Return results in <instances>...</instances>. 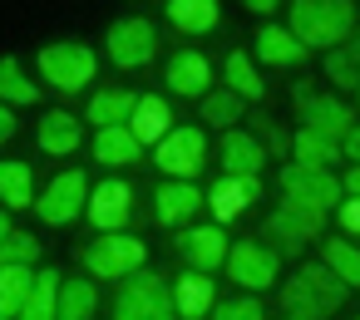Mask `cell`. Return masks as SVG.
Returning <instances> with one entry per match:
<instances>
[{"label":"cell","instance_id":"cell-25","mask_svg":"<svg viewBox=\"0 0 360 320\" xmlns=\"http://www.w3.org/2000/svg\"><path fill=\"white\" fill-rule=\"evenodd\" d=\"M134 104H139V94H134V89H99V94L89 99L84 119H89L94 128H124V124H129V114H134Z\"/></svg>","mask_w":360,"mask_h":320},{"label":"cell","instance_id":"cell-8","mask_svg":"<svg viewBox=\"0 0 360 320\" xmlns=\"http://www.w3.org/2000/svg\"><path fill=\"white\" fill-rule=\"evenodd\" d=\"M84 207H89V182H84V173H79V168L60 173L55 182H45V192L35 197V212H40V222H45V227H70Z\"/></svg>","mask_w":360,"mask_h":320},{"label":"cell","instance_id":"cell-12","mask_svg":"<svg viewBox=\"0 0 360 320\" xmlns=\"http://www.w3.org/2000/svg\"><path fill=\"white\" fill-rule=\"evenodd\" d=\"M129 212H134V187H129V182L109 178V182H99V187H89V207H84V217H89V227H94L99 236L124 232Z\"/></svg>","mask_w":360,"mask_h":320},{"label":"cell","instance_id":"cell-42","mask_svg":"<svg viewBox=\"0 0 360 320\" xmlns=\"http://www.w3.org/2000/svg\"><path fill=\"white\" fill-rule=\"evenodd\" d=\"M340 192L360 197V163H355V168H345V178H340Z\"/></svg>","mask_w":360,"mask_h":320},{"label":"cell","instance_id":"cell-19","mask_svg":"<svg viewBox=\"0 0 360 320\" xmlns=\"http://www.w3.org/2000/svg\"><path fill=\"white\" fill-rule=\"evenodd\" d=\"M168 291H173V310H178L183 320H207L212 305H217V286H212V276H198V271H183Z\"/></svg>","mask_w":360,"mask_h":320},{"label":"cell","instance_id":"cell-20","mask_svg":"<svg viewBox=\"0 0 360 320\" xmlns=\"http://www.w3.org/2000/svg\"><path fill=\"white\" fill-rule=\"evenodd\" d=\"M79 138H84V128H79V119L65 114V109H50V114L40 119V133H35L40 153H50V158H70V153L79 148Z\"/></svg>","mask_w":360,"mask_h":320},{"label":"cell","instance_id":"cell-28","mask_svg":"<svg viewBox=\"0 0 360 320\" xmlns=\"http://www.w3.org/2000/svg\"><path fill=\"white\" fill-rule=\"evenodd\" d=\"M321 266L350 291V286H360V246H350L345 236H326L321 241Z\"/></svg>","mask_w":360,"mask_h":320},{"label":"cell","instance_id":"cell-41","mask_svg":"<svg viewBox=\"0 0 360 320\" xmlns=\"http://www.w3.org/2000/svg\"><path fill=\"white\" fill-rule=\"evenodd\" d=\"M11 138H15V114H11L6 104H0V148H6Z\"/></svg>","mask_w":360,"mask_h":320},{"label":"cell","instance_id":"cell-21","mask_svg":"<svg viewBox=\"0 0 360 320\" xmlns=\"http://www.w3.org/2000/svg\"><path fill=\"white\" fill-rule=\"evenodd\" d=\"M257 60L271 65V69H296V65H306V50L296 45L291 30H281V25H262V30H257Z\"/></svg>","mask_w":360,"mask_h":320},{"label":"cell","instance_id":"cell-44","mask_svg":"<svg viewBox=\"0 0 360 320\" xmlns=\"http://www.w3.org/2000/svg\"><path fill=\"white\" fill-rule=\"evenodd\" d=\"M11 232H15V227H11V212H6V207H0V241H6Z\"/></svg>","mask_w":360,"mask_h":320},{"label":"cell","instance_id":"cell-24","mask_svg":"<svg viewBox=\"0 0 360 320\" xmlns=\"http://www.w3.org/2000/svg\"><path fill=\"white\" fill-rule=\"evenodd\" d=\"M168 25L178 35H207L217 20H222V6L217 0H168Z\"/></svg>","mask_w":360,"mask_h":320},{"label":"cell","instance_id":"cell-34","mask_svg":"<svg viewBox=\"0 0 360 320\" xmlns=\"http://www.w3.org/2000/svg\"><path fill=\"white\" fill-rule=\"evenodd\" d=\"M202 119H207L212 128H237V124H242V99H237L232 89H207V94H202Z\"/></svg>","mask_w":360,"mask_h":320},{"label":"cell","instance_id":"cell-36","mask_svg":"<svg viewBox=\"0 0 360 320\" xmlns=\"http://www.w3.org/2000/svg\"><path fill=\"white\" fill-rule=\"evenodd\" d=\"M207 320H266V310L257 295H232V300H217Z\"/></svg>","mask_w":360,"mask_h":320},{"label":"cell","instance_id":"cell-9","mask_svg":"<svg viewBox=\"0 0 360 320\" xmlns=\"http://www.w3.org/2000/svg\"><path fill=\"white\" fill-rule=\"evenodd\" d=\"M207 163V133L202 128H173L163 143H158V168L173 178V182H193Z\"/></svg>","mask_w":360,"mask_h":320},{"label":"cell","instance_id":"cell-26","mask_svg":"<svg viewBox=\"0 0 360 320\" xmlns=\"http://www.w3.org/2000/svg\"><path fill=\"white\" fill-rule=\"evenodd\" d=\"M60 286H65V276L55 266H45L35 276V286H30V295H25V305H20L15 320H55L60 315Z\"/></svg>","mask_w":360,"mask_h":320},{"label":"cell","instance_id":"cell-2","mask_svg":"<svg viewBox=\"0 0 360 320\" xmlns=\"http://www.w3.org/2000/svg\"><path fill=\"white\" fill-rule=\"evenodd\" d=\"M340 305H345V286H340L321 261L301 266V271L281 286V310H286V320H326V315H335Z\"/></svg>","mask_w":360,"mask_h":320},{"label":"cell","instance_id":"cell-16","mask_svg":"<svg viewBox=\"0 0 360 320\" xmlns=\"http://www.w3.org/2000/svg\"><path fill=\"white\" fill-rule=\"evenodd\" d=\"M217 158H222L227 178H262V168H266V148L247 128H227L217 143Z\"/></svg>","mask_w":360,"mask_h":320},{"label":"cell","instance_id":"cell-33","mask_svg":"<svg viewBox=\"0 0 360 320\" xmlns=\"http://www.w3.org/2000/svg\"><path fill=\"white\" fill-rule=\"evenodd\" d=\"M99 310V291L89 281H65L60 286V315L55 320H94Z\"/></svg>","mask_w":360,"mask_h":320},{"label":"cell","instance_id":"cell-37","mask_svg":"<svg viewBox=\"0 0 360 320\" xmlns=\"http://www.w3.org/2000/svg\"><path fill=\"white\" fill-rule=\"evenodd\" d=\"M257 128H262V138H257V143H262L266 153H276V158H281V153H291V138H286V133L276 128V119H266V114H257Z\"/></svg>","mask_w":360,"mask_h":320},{"label":"cell","instance_id":"cell-31","mask_svg":"<svg viewBox=\"0 0 360 320\" xmlns=\"http://www.w3.org/2000/svg\"><path fill=\"white\" fill-rule=\"evenodd\" d=\"M35 99H40L35 79L20 69V60H11V55H6V60H0V104H6V109H11V104H15V109H25V104H35Z\"/></svg>","mask_w":360,"mask_h":320},{"label":"cell","instance_id":"cell-32","mask_svg":"<svg viewBox=\"0 0 360 320\" xmlns=\"http://www.w3.org/2000/svg\"><path fill=\"white\" fill-rule=\"evenodd\" d=\"M222 74H227V89H232L237 99H262V94H266V84H262V74H257V65H252L247 50H232L227 65H222Z\"/></svg>","mask_w":360,"mask_h":320},{"label":"cell","instance_id":"cell-4","mask_svg":"<svg viewBox=\"0 0 360 320\" xmlns=\"http://www.w3.org/2000/svg\"><path fill=\"white\" fill-rule=\"evenodd\" d=\"M99 60L89 45H75V40H60V45H45L40 50V79L60 94H79L89 79H94Z\"/></svg>","mask_w":360,"mask_h":320},{"label":"cell","instance_id":"cell-39","mask_svg":"<svg viewBox=\"0 0 360 320\" xmlns=\"http://www.w3.org/2000/svg\"><path fill=\"white\" fill-rule=\"evenodd\" d=\"M335 217H340V227H345L350 236H360V197H345V202L335 207Z\"/></svg>","mask_w":360,"mask_h":320},{"label":"cell","instance_id":"cell-18","mask_svg":"<svg viewBox=\"0 0 360 320\" xmlns=\"http://www.w3.org/2000/svg\"><path fill=\"white\" fill-rule=\"evenodd\" d=\"M134 138H139V148H158L168 133H173V109L158 99V94H139V104H134V114H129V124H124Z\"/></svg>","mask_w":360,"mask_h":320},{"label":"cell","instance_id":"cell-14","mask_svg":"<svg viewBox=\"0 0 360 320\" xmlns=\"http://www.w3.org/2000/svg\"><path fill=\"white\" fill-rule=\"evenodd\" d=\"M227 236H222V227H188L183 236H178V251H183V261H188V271H198V276H212L222 261H227Z\"/></svg>","mask_w":360,"mask_h":320},{"label":"cell","instance_id":"cell-5","mask_svg":"<svg viewBox=\"0 0 360 320\" xmlns=\"http://www.w3.org/2000/svg\"><path fill=\"white\" fill-rule=\"evenodd\" d=\"M143 256H148V246L139 236L109 232V236H99V241L84 246V271L94 281H129L134 271H143Z\"/></svg>","mask_w":360,"mask_h":320},{"label":"cell","instance_id":"cell-17","mask_svg":"<svg viewBox=\"0 0 360 320\" xmlns=\"http://www.w3.org/2000/svg\"><path fill=\"white\" fill-rule=\"evenodd\" d=\"M252 202H262V178H217L207 187V207L217 222H237Z\"/></svg>","mask_w":360,"mask_h":320},{"label":"cell","instance_id":"cell-6","mask_svg":"<svg viewBox=\"0 0 360 320\" xmlns=\"http://www.w3.org/2000/svg\"><path fill=\"white\" fill-rule=\"evenodd\" d=\"M281 197H286V207L321 212V217L345 202L340 178L335 173H321V168H281Z\"/></svg>","mask_w":360,"mask_h":320},{"label":"cell","instance_id":"cell-15","mask_svg":"<svg viewBox=\"0 0 360 320\" xmlns=\"http://www.w3.org/2000/svg\"><path fill=\"white\" fill-rule=\"evenodd\" d=\"M163 79H168L173 94H183V99H202V94L212 89V65H207L202 50H178V55L163 65Z\"/></svg>","mask_w":360,"mask_h":320},{"label":"cell","instance_id":"cell-43","mask_svg":"<svg viewBox=\"0 0 360 320\" xmlns=\"http://www.w3.org/2000/svg\"><path fill=\"white\" fill-rule=\"evenodd\" d=\"M242 11H252V15H262V20H266V15H271V11H281V6H276V0H247Z\"/></svg>","mask_w":360,"mask_h":320},{"label":"cell","instance_id":"cell-11","mask_svg":"<svg viewBox=\"0 0 360 320\" xmlns=\"http://www.w3.org/2000/svg\"><path fill=\"white\" fill-rule=\"evenodd\" d=\"M104 50H109V60H114L119 69H143V65L153 60V50H158V35H153L148 20L129 15V20H114V25H109Z\"/></svg>","mask_w":360,"mask_h":320},{"label":"cell","instance_id":"cell-30","mask_svg":"<svg viewBox=\"0 0 360 320\" xmlns=\"http://www.w3.org/2000/svg\"><path fill=\"white\" fill-rule=\"evenodd\" d=\"M35 286V271L30 266H0V320H15L25 295Z\"/></svg>","mask_w":360,"mask_h":320},{"label":"cell","instance_id":"cell-35","mask_svg":"<svg viewBox=\"0 0 360 320\" xmlns=\"http://www.w3.org/2000/svg\"><path fill=\"white\" fill-rule=\"evenodd\" d=\"M40 261V241L30 232H11L0 241V266H35Z\"/></svg>","mask_w":360,"mask_h":320},{"label":"cell","instance_id":"cell-23","mask_svg":"<svg viewBox=\"0 0 360 320\" xmlns=\"http://www.w3.org/2000/svg\"><path fill=\"white\" fill-rule=\"evenodd\" d=\"M153 207H158V227H183L193 212H202V192L193 182H163Z\"/></svg>","mask_w":360,"mask_h":320},{"label":"cell","instance_id":"cell-27","mask_svg":"<svg viewBox=\"0 0 360 320\" xmlns=\"http://www.w3.org/2000/svg\"><path fill=\"white\" fill-rule=\"evenodd\" d=\"M139 158H143V148H139V138L129 128H99L94 133V163H104V168H134Z\"/></svg>","mask_w":360,"mask_h":320},{"label":"cell","instance_id":"cell-3","mask_svg":"<svg viewBox=\"0 0 360 320\" xmlns=\"http://www.w3.org/2000/svg\"><path fill=\"white\" fill-rule=\"evenodd\" d=\"M114 320H178L173 291L153 271H134L114 295Z\"/></svg>","mask_w":360,"mask_h":320},{"label":"cell","instance_id":"cell-29","mask_svg":"<svg viewBox=\"0 0 360 320\" xmlns=\"http://www.w3.org/2000/svg\"><path fill=\"white\" fill-rule=\"evenodd\" d=\"M0 202H6V212L35 207V178H30V163H0Z\"/></svg>","mask_w":360,"mask_h":320},{"label":"cell","instance_id":"cell-1","mask_svg":"<svg viewBox=\"0 0 360 320\" xmlns=\"http://www.w3.org/2000/svg\"><path fill=\"white\" fill-rule=\"evenodd\" d=\"M355 6L350 0H296L291 6V35L301 50H335L355 35Z\"/></svg>","mask_w":360,"mask_h":320},{"label":"cell","instance_id":"cell-10","mask_svg":"<svg viewBox=\"0 0 360 320\" xmlns=\"http://www.w3.org/2000/svg\"><path fill=\"white\" fill-rule=\"evenodd\" d=\"M222 266H227L232 286H242L247 295L276 286V251L262 246V241H237V246H227V261H222Z\"/></svg>","mask_w":360,"mask_h":320},{"label":"cell","instance_id":"cell-22","mask_svg":"<svg viewBox=\"0 0 360 320\" xmlns=\"http://www.w3.org/2000/svg\"><path fill=\"white\" fill-rule=\"evenodd\" d=\"M291 158H296V168H321V173H330V168L345 163L340 158V143L326 138V133H311V128H296L291 133Z\"/></svg>","mask_w":360,"mask_h":320},{"label":"cell","instance_id":"cell-38","mask_svg":"<svg viewBox=\"0 0 360 320\" xmlns=\"http://www.w3.org/2000/svg\"><path fill=\"white\" fill-rule=\"evenodd\" d=\"M326 74H330L340 89H355V94H360V74L350 69V60H345L340 50H330V55H326Z\"/></svg>","mask_w":360,"mask_h":320},{"label":"cell","instance_id":"cell-7","mask_svg":"<svg viewBox=\"0 0 360 320\" xmlns=\"http://www.w3.org/2000/svg\"><path fill=\"white\" fill-rule=\"evenodd\" d=\"M291 104H296V119H301V128H311V133H326V138H345L360 119H355V109L345 104V99H335V94H311V84H301L296 94H291Z\"/></svg>","mask_w":360,"mask_h":320},{"label":"cell","instance_id":"cell-40","mask_svg":"<svg viewBox=\"0 0 360 320\" xmlns=\"http://www.w3.org/2000/svg\"><path fill=\"white\" fill-rule=\"evenodd\" d=\"M340 158H345V163H350V168H355V163H360V124H355V128H350V133H345V138H340Z\"/></svg>","mask_w":360,"mask_h":320},{"label":"cell","instance_id":"cell-13","mask_svg":"<svg viewBox=\"0 0 360 320\" xmlns=\"http://www.w3.org/2000/svg\"><path fill=\"white\" fill-rule=\"evenodd\" d=\"M321 227H326V217H321V212H301V207H276V212L266 217V236H271L286 256H296L306 241H316Z\"/></svg>","mask_w":360,"mask_h":320},{"label":"cell","instance_id":"cell-45","mask_svg":"<svg viewBox=\"0 0 360 320\" xmlns=\"http://www.w3.org/2000/svg\"><path fill=\"white\" fill-rule=\"evenodd\" d=\"M355 40H360V35H355Z\"/></svg>","mask_w":360,"mask_h":320}]
</instances>
